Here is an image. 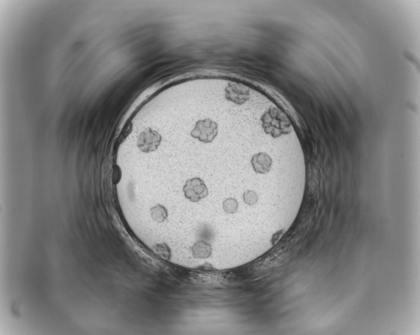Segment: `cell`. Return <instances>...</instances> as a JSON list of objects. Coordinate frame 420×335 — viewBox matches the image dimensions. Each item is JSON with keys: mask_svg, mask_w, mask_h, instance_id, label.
Wrapping results in <instances>:
<instances>
[{"mask_svg": "<svg viewBox=\"0 0 420 335\" xmlns=\"http://www.w3.org/2000/svg\"><path fill=\"white\" fill-rule=\"evenodd\" d=\"M218 124L210 118L200 120L196 123L191 136L203 143H210L217 136Z\"/></svg>", "mask_w": 420, "mask_h": 335, "instance_id": "obj_1", "label": "cell"}, {"mask_svg": "<svg viewBox=\"0 0 420 335\" xmlns=\"http://www.w3.org/2000/svg\"><path fill=\"white\" fill-rule=\"evenodd\" d=\"M185 197L192 202H198L208 195L206 185L199 178L188 179L183 188Z\"/></svg>", "mask_w": 420, "mask_h": 335, "instance_id": "obj_2", "label": "cell"}, {"mask_svg": "<svg viewBox=\"0 0 420 335\" xmlns=\"http://www.w3.org/2000/svg\"><path fill=\"white\" fill-rule=\"evenodd\" d=\"M162 137L156 131L148 129L140 134L138 146L144 153L156 151L160 145Z\"/></svg>", "mask_w": 420, "mask_h": 335, "instance_id": "obj_3", "label": "cell"}, {"mask_svg": "<svg viewBox=\"0 0 420 335\" xmlns=\"http://www.w3.org/2000/svg\"><path fill=\"white\" fill-rule=\"evenodd\" d=\"M251 162L255 173L264 175L270 171L273 161L267 153H260L255 154Z\"/></svg>", "mask_w": 420, "mask_h": 335, "instance_id": "obj_4", "label": "cell"}, {"mask_svg": "<svg viewBox=\"0 0 420 335\" xmlns=\"http://www.w3.org/2000/svg\"><path fill=\"white\" fill-rule=\"evenodd\" d=\"M192 254L195 258L206 259L212 255V247L204 241L196 242L192 247Z\"/></svg>", "mask_w": 420, "mask_h": 335, "instance_id": "obj_5", "label": "cell"}, {"mask_svg": "<svg viewBox=\"0 0 420 335\" xmlns=\"http://www.w3.org/2000/svg\"><path fill=\"white\" fill-rule=\"evenodd\" d=\"M151 212L152 218L159 223L165 221L166 218H168L167 210L162 205L157 204L153 207L151 208Z\"/></svg>", "mask_w": 420, "mask_h": 335, "instance_id": "obj_6", "label": "cell"}, {"mask_svg": "<svg viewBox=\"0 0 420 335\" xmlns=\"http://www.w3.org/2000/svg\"><path fill=\"white\" fill-rule=\"evenodd\" d=\"M156 254L166 260H169L171 257V249L166 244H158L154 246Z\"/></svg>", "mask_w": 420, "mask_h": 335, "instance_id": "obj_7", "label": "cell"}, {"mask_svg": "<svg viewBox=\"0 0 420 335\" xmlns=\"http://www.w3.org/2000/svg\"><path fill=\"white\" fill-rule=\"evenodd\" d=\"M238 202L236 199H227L223 203V208L227 214H234L238 209Z\"/></svg>", "mask_w": 420, "mask_h": 335, "instance_id": "obj_8", "label": "cell"}, {"mask_svg": "<svg viewBox=\"0 0 420 335\" xmlns=\"http://www.w3.org/2000/svg\"><path fill=\"white\" fill-rule=\"evenodd\" d=\"M243 201L247 205L256 204L258 201V196L256 192L252 190H247L243 194Z\"/></svg>", "mask_w": 420, "mask_h": 335, "instance_id": "obj_9", "label": "cell"}]
</instances>
